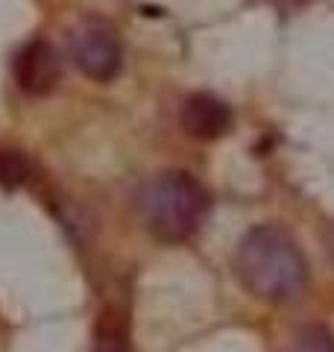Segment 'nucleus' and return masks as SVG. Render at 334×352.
<instances>
[{
  "instance_id": "f257e3e1",
  "label": "nucleus",
  "mask_w": 334,
  "mask_h": 352,
  "mask_svg": "<svg viewBox=\"0 0 334 352\" xmlns=\"http://www.w3.org/2000/svg\"><path fill=\"white\" fill-rule=\"evenodd\" d=\"M235 273L243 288L267 302L296 300L308 285V261L302 250L278 226H255L241 238Z\"/></svg>"
},
{
  "instance_id": "f03ea898",
  "label": "nucleus",
  "mask_w": 334,
  "mask_h": 352,
  "mask_svg": "<svg viewBox=\"0 0 334 352\" xmlns=\"http://www.w3.org/2000/svg\"><path fill=\"white\" fill-rule=\"evenodd\" d=\"M135 206L153 238L176 244L197 232L208 208V197L194 176L182 170H167L141 185L135 194Z\"/></svg>"
},
{
  "instance_id": "7ed1b4c3",
  "label": "nucleus",
  "mask_w": 334,
  "mask_h": 352,
  "mask_svg": "<svg viewBox=\"0 0 334 352\" xmlns=\"http://www.w3.org/2000/svg\"><path fill=\"white\" fill-rule=\"evenodd\" d=\"M68 56L76 65V71H82L88 80L109 82L124 65V47L111 27L88 21L68 36Z\"/></svg>"
},
{
  "instance_id": "20e7f679",
  "label": "nucleus",
  "mask_w": 334,
  "mask_h": 352,
  "mask_svg": "<svg viewBox=\"0 0 334 352\" xmlns=\"http://www.w3.org/2000/svg\"><path fill=\"white\" fill-rule=\"evenodd\" d=\"M12 71H15V82H18L21 91L30 94V97H44L59 85L62 62H59V53H56V47L50 41L32 38L15 53Z\"/></svg>"
},
{
  "instance_id": "39448f33",
  "label": "nucleus",
  "mask_w": 334,
  "mask_h": 352,
  "mask_svg": "<svg viewBox=\"0 0 334 352\" xmlns=\"http://www.w3.org/2000/svg\"><path fill=\"white\" fill-rule=\"evenodd\" d=\"M182 126L199 141L223 138L232 129V109L214 94H194L182 106Z\"/></svg>"
},
{
  "instance_id": "423d86ee",
  "label": "nucleus",
  "mask_w": 334,
  "mask_h": 352,
  "mask_svg": "<svg viewBox=\"0 0 334 352\" xmlns=\"http://www.w3.org/2000/svg\"><path fill=\"white\" fill-rule=\"evenodd\" d=\"M282 352H334V338L331 332L320 326H308L299 329V332L287 340Z\"/></svg>"
},
{
  "instance_id": "0eeeda50",
  "label": "nucleus",
  "mask_w": 334,
  "mask_h": 352,
  "mask_svg": "<svg viewBox=\"0 0 334 352\" xmlns=\"http://www.w3.org/2000/svg\"><path fill=\"white\" fill-rule=\"evenodd\" d=\"M30 176V162L18 150H0V185L3 188H18Z\"/></svg>"
},
{
  "instance_id": "6e6552de",
  "label": "nucleus",
  "mask_w": 334,
  "mask_h": 352,
  "mask_svg": "<svg viewBox=\"0 0 334 352\" xmlns=\"http://www.w3.org/2000/svg\"><path fill=\"white\" fill-rule=\"evenodd\" d=\"M97 352H129V346L124 344V340H106V344L100 346Z\"/></svg>"
}]
</instances>
